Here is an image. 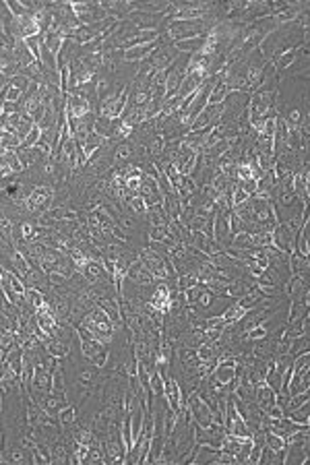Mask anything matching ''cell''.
<instances>
[{
  "label": "cell",
  "instance_id": "cell-1",
  "mask_svg": "<svg viewBox=\"0 0 310 465\" xmlns=\"http://www.w3.org/2000/svg\"><path fill=\"white\" fill-rule=\"evenodd\" d=\"M256 403H258V407H261L263 411H269L271 407L277 405V391L271 389L267 383L258 385L256 387Z\"/></svg>",
  "mask_w": 310,
  "mask_h": 465
},
{
  "label": "cell",
  "instance_id": "cell-2",
  "mask_svg": "<svg viewBox=\"0 0 310 465\" xmlns=\"http://www.w3.org/2000/svg\"><path fill=\"white\" fill-rule=\"evenodd\" d=\"M160 46V41H155V43H147V46H137V48H130V50H124V54H122V58L126 60V62H145L153 52H155V48Z\"/></svg>",
  "mask_w": 310,
  "mask_h": 465
},
{
  "label": "cell",
  "instance_id": "cell-3",
  "mask_svg": "<svg viewBox=\"0 0 310 465\" xmlns=\"http://www.w3.org/2000/svg\"><path fill=\"white\" fill-rule=\"evenodd\" d=\"M205 43H207V33L198 35V37H190V39H178V41H174V48H176V52H184V54H198V52H203Z\"/></svg>",
  "mask_w": 310,
  "mask_h": 465
},
{
  "label": "cell",
  "instance_id": "cell-4",
  "mask_svg": "<svg viewBox=\"0 0 310 465\" xmlns=\"http://www.w3.org/2000/svg\"><path fill=\"white\" fill-rule=\"evenodd\" d=\"M265 442H267V447H271L275 453L287 447V440H285L283 436H279V434L271 432V430H265Z\"/></svg>",
  "mask_w": 310,
  "mask_h": 465
},
{
  "label": "cell",
  "instance_id": "cell-5",
  "mask_svg": "<svg viewBox=\"0 0 310 465\" xmlns=\"http://www.w3.org/2000/svg\"><path fill=\"white\" fill-rule=\"evenodd\" d=\"M56 418L60 422V426H67V424H73L77 420V409L73 405H64L58 413H56Z\"/></svg>",
  "mask_w": 310,
  "mask_h": 465
},
{
  "label": "cell",
  "instance_id": "cell-6",
  "mask_svg": "<svg viewBox=\"0 0 310 465\" xmlns=\"http://www.w3.org/2000/svg\"><path fill=\"white\" fill-rule=\"evenodd\" d=\"M298 48H294V50H290V52H285V54L275 62V71L277 73H281V71H285V69H290L294 62H296V58H298Z\"/></svg>",
  "mask_w": 310,
  "mask_h": 465
},
{
  "label": "cell",
  "instance_id": "cell-7",
  "mask_svg": "<svg viewBox=\"0 0 310 465\" xmlns=\"http://www.w3.org/2000/svg\"><path fill=\"white\" fill-rule=\"evenodd\" d=\"M310 368V351H304L294 358V374H304Z\"/></svg>",
  "mask_w": 310,
  "mask_h": 465
},
{
  "label": "cell",
  "instance_id": "cell-8",
  "mask_svg": "<svg viewBox=\"0 0 310 465\" xmlns=\"http://www.w3.org/2000/svg\"><path fill=\"white\" fill-rule=\"evenodd\" d=\"M132 153H135V151H132V145H130L128 141H122V143L118 145L116 153H114V164H116V162H120V160H128Z\"/></svg>",
  "mask_w": 310,
  "mask_h": 465
},
{
  "label": "cell",
  "instance_id": "cell-9",
  "mask_svg": "<svg viewBox=\"0 0 310 465\" xmlns=\"http://www.w3.org/2000/svg\"><path fill=\"white\" fill-rule=\"evenodd\" d=\"M108 360H110V349H108V345H106L103 349H99V351L95 353V358H93L91 362H93L95 368H103V366H108Z\"/></svg>",
  "mask_w": 310,
  "mask_h": 465
},
{
  "label": "cell",
  "instance_id": "cell-10",
  "mask_svg": "<svg viewBox=\"0 0 310 465\" xmlns=\"http://www.w3.org/2000/svg\"><path fill=\"white\" fill-rule=\"evenodd\" d=\"M128 207H130L132 211H137V213H147V203H145L143 196H132L128 201Z\"/></svg>",
  "mask_w": 310,
  "mask_h": 465
},
{
  "label": "cell",
  "instance_id": "cell-11",
  "mask_svg": "<svg viewBox=\"0 0 310 465\" xmlns=\"http://www.w3.org/2000/svg\"><path fill=\"white\" fill-rule=\"evenodd\" d=\"M25 451L27 449H17L11 453V457L3 459V463H25Z\"/></svg>",
  "mask_w": 310,
  "mask_h": 465
},
{
  "label": "cell",
  "instance_id": "cell-12",
  "mask_svg": "<svg viewBox=\"0 0 310 465\" xmlns=\"http://www.w3.org/2000/svg\"><path fill=\"white\" fill-rule=\"evenodd\" d=\"M79 383H81V385H85V387H89L91 383H95V372H93V370H85V372H81V374H79Z\"/></svg>",
  "mask_w": 310,
  "mask_h": 465
}]
</instances>
